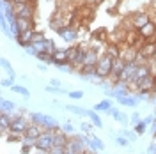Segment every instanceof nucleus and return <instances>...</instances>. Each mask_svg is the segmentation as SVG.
<instances>
[{
	"mask_svg": "<svg viewBox=\"0 0 156 154\" xmlns=\"http://www.w3.org/2000/svg\"><path fill=\"white\" fill-rule=\"evenodd\" d=\"M29 119L34 122V124L41 126L44 131H58V129H60L58 121H55L51 115H46V114H41V112H32V114H29Z\"/></svg>",
	"mask_w": 156,
	"mask_h": 154,
	"instance_id": "1",
	"label": "nucleus"
},
{
	"mask_svg": "<svg viewBox=\"0 0 156 154\" xmlns=\"http://www.w3.org/2000/svg\"><path fill=\"white\" fill-rule=\"evenodd\" d=\"M114 60L115 58L110 57L108 53H105V51L101 53V57H99V60H98V64H96V73H98V78L99 80H110Z\"/></svg>",
	"mask_w": 156,
	"mask_h": 154,
	"instance_id": "2",
	"label": "nucleus"
},
{
	"mask_svg": "<svg viewBox=\"0 0 156 154\" xmlns=\"http://www.w3.org/2000/svg\"><path fill=\"white\" fill-rule=\"evenodd\" d=\"M53 136L55 131H43V135L36 140V151L41 154H48L53 147Z\"/></svg>",
	"mask_w": 156,
	"mask_h": 154,
	"instance_id": "3",
	"label": "nucleus"
},
{
	"mask_svg": "<svg viewBox=\"0 0 156 154\" xmlns=\"http://www.w3.org/2000/svg\"><path fill=\"white\" fill-rule=\"evenodd\" d=\"M18 19H36V4H14Z\"/></svg>",
	"mask_w": 156,
	"mask_h": 154,
	"instance_id": "4",
	"label": "nucleus"
},
{
	"mask_svg": "<svg viewBox=\"0 0 156 154\" xmlns=\"http://www.w3.org/2000/svg\"><path fill=\"white\" fill-rule=\"evenodd\" d=\"M32 124V121L27 119L25 115H20L16 119H12L9 128V133H16V135H25V131L29 129V126Z\"/></svg>",
	"mask_w": 156,
	"mask_h": 154,
	"instance_id": "5",
	"label": "nucleus"
},
{
	"mask_svg": "<svg viewBox=\"0 0 156 154\" xmlns=\"http://www.w3.org/2000/svg\"><path fill=\"white\" fill-rule=\"evenodd\" d=\"M87 51H89V46H83V44H78V50L75 53V57L71 58V66L75 68V71H80L85 64V57H87Z\"/></svg>",
	"mask_w": 156,
	"mask_h": 154,
	"instance_id": "6",
	"label": "nucleus"
},
{
	"mask_svg": "<svg viewBox=\"0 0 156 154\" xmlns=\"http://www.w3.org/2000/svg\"><path fill=\"white\" fill-rule=\"evenodd\" d=\"M136 92H140V94H153L154 92V75H149V76L142 78L136 83Z\"/></svg>",
	"mask_w": 156,
	"mask_h": 154,
	"instance_id": "7",
	"label": "nucleus"
},
{
	"mask_svg": "<svg viewBox=\"0 0 156 154\" xmlns=\"http://www.w3.org/2000/svg\"><path fill=\"white\" fill-rule=\"evenodd\" d=\"M149 21H151L149 14H147V12H142V11H138V12H135V14L129 18V25H131V29L140 30L142 27H146Z\"/></svg>",
	"mask_w": 156,
	"mask_h": 154,
	"instance_id": "8",
	"label": "nucleus"
},
{
	"mask_svg": "<svg viewBox=\"0 0 156 154\" xmlns=\"http://www.w3.org/2000/svg\"><path fill=\"white\" fill-rule=\"evenodd\" d=\"M64 64H69V53H68V48H57L55 53H53V60H51V66L55 68H60Z\"/></svg>",
	"mask_w": 156,
	"mask_h": 154,
	"instance_id": "9",
	"label": "nucleus"
},
{
	"mask_svg": "<svg viewBox=\"0 0 156 154\" xmlns=\"http://www.w3.org/2000/svg\"><path fill=\"white\" fill-rule=\"evenodd\" d=\"M57 36H60L62 41H66L69 44H73L75 41L78 39V30L75 27H64V29L57 30Z\"/></svg>",
	"mask_w": 156,
	"mask_h": 154,
	"instance_id": "10",
	"label": "nucleus"
},
{
	"mask_svg": "<svg viewBox=\"0 0 156 154\" xmlns=\"http://www.w3.org/2000/svg\"><path fill=\"white\" fill-rule=\"evenodd\" d=\"M87 149L90 152H103L105 151V142L101 140V138H98L96 135H89L87 138Z\"/></svg>",
	"mask_w": 156,
	"mask_h": 154,
	"instance_id": "11",
	"label": "nucleus"
},
{
	"mask_svg": "<svg viewBox=\"0 0 156 154\" xmlns=\"http://www.w3.org/2000/svg\"><path fill=\"white\" fill-rule=\"evenodd\" d=\"M107 115L114 117V119H115L117 122H119V124L122 126V128H126V126L129 124V115H126L124 112H121V110H119V108H115V106H112V110L108 112Z\"/></svg>",
	"mask_w": 156,
	"mask_h": 154,
	"instance_id": "12",
	"label": "nucleus"
},
{
	"mask_svg": "<svg viewBox=\"0 0 156 154\" xmlns=\"http://www.w3.org/2000/svg\"><path fill=\"white\" fill-rule=\"evenodd\" d=\"M124 68H126V62L121 57L115 58V60H114V66H112V76H110V80H112V82L119 80L121 75H122V71H124Z\"/></svg>",
	"mask_w": 156,
	"mask_h": 154,
	"instance_id": "13",
	"label": "nucleus"
},
{
	"mask_svg": "<svg viewBox=\"0 0 156 154\" xmlns=\"http://www.w3.org/2000/svg\"><path fill=\"white\" fill-rule=\"evenodd\" d=\"M138 51H140L146 58H154V55H156V41H146V43L140 46Z\"/></svg>",
	"mask_w": 156,
	"mask_h": 154,
	"instance_id": "14",
	"label": "nucleus"
},
{
	"mask_svg": "<svg viewBox=\"0 0 156 154\" xmlns=\"http://www.w3.org/2000/svg\"><path fill=\"white\" fill-rule=\"evenodd\" d=\"M136 68H138V62H126V68H124V71H122V75H121V78L119 80H122V82H131V78H133V75H135Z\"/></svg>",
	"mask_w": 156,
	"mask_h": 154,
	"instance_id": "15",
	"label": "nucleus"
},
{
	"mask_svg": "<svg viewBox=\"0 0 156 154\" xmlns=\"http://www.w3.org/2000/svg\"><path fill=\"white\" fill-rule=\"evenodd\" d=\"M112 99H110V97H107V99H101V101H98L96 105H92V110H94V112H98V114H99V112H101V114H108V112H110V110H112Z\"/></svg>",
	"mask_w": 156,
	"mask_h": 154,
	"instance_id": "16",
	"label": "nucleus"
},
{
	"mask_svg": "<svg viewBox=\"0 0 156 154\" xmlns=\"http://www.w3.org/2000/svg\"><path fill=\"white\" fill-rule=\"evenodd\" d=\"M69 138H71V136H69L68 133H64L62 129L55 131V136H53V147H66L68 142H69Z\"/></svg>",
	"mask_w": 156,
	"mask_h": 154,
	"instance_id": "17",
	"label": "nucleus"
},
{
	"mask_svg": "<svg viewBox=\"0 0 156 154\" xmlns=\"http://www.w3.org/2000/svg\"><path fill=\"white\" fill-rule=\"evenodd\" d=\"M43 131H44V129H43V128H41V126H37V124H34V122H32V124L29 126V129H27V131H25V138H30V140H37L39 136L43 135Z\"/></svg>",
	"mask_w": 156,
	"mask_h": 154,
	"instance_id": "18",
	"label": "nucleus"
},
{
	"mask_svg": "<svg viewBox=\"0 0 156 154\" xmlns=\"http://www.w3.org/2000/svg\"><path fill=\"white\" fill-rule=\"evenodd\" d=\"M18 110V105L14 103V101H9V99H5V97H2L0 99V112H5V114H12V112H16Z\"/></svg>",
	"mask_w": 156,
	"mask_h": 154,
	"instance_id": "19",
	"label": "nucleus"
},
{
	"mask_svg": "<svg viewBox=\"0 0 156 154\" xmlns=\"http://www.w3.org/2000/svg\"><path fill=\"white\" fill-rule=\"evenodd\" d=\"M117 103L121 106H131V108H135L138 105V99H136L135 94H129V96H122V97H117L115 99Z\"/></svg>",
	"mask_w": 156,
	"mask_h": 154,
	"instance_id": "20",
	"label": "nucleus"
},
{
	"mask_svg": "<svg viewBox=\"0 0 156 154\" xmlns=\"http://www.w3.org/2000/svg\"><path fill=\"white\" fill-rule=\"evenodd\" d=\"M18 29L20 34L29 32V30H36V21L34 19H18Z\"/></svg>",
	"mask_w": 156,
	"mask_h": 154,
	"instance_id": "21",
	"label": "nucleus"
},
{
	"mask_svg": "<svg viewBox=\"0 0 156 154\" xmlns=\"http://www.w3.org/2000/svg\"><path fill=\"white\" fill-rule=\"evenodd\" d=\"M87 117L92 121L94 128H98V129H101V128H103V121H101V117L98 115V112H94L92 108H90V110H87Z\"/></svg>",
	"mask_w": 156,
	"mask_h": 154,
	"instance_id": "22",
	"label": "nucleus"
},
{
	"mask_svg": "<svg viewBox=\"0 0 156 154\" xmlns=\"http://www.w3.org/2000/svg\"><path fill=\"white\" fill-rule=\"evenodd\" d=\"M119 135L126 136V138L129 140V142H131V144H135L136 140H138V135L135 133V129H128V128H122V129L119 131Z\"/></svg>",
	"mask_w": 156,
	"mask_h": 154,
	"instance_id": "23",
	"label": "nucleus"
},
{
	"mask_svg": "<svg viewBox=\"0 0 156 154\" xmlns=\"http://www.w3.org/2000/svg\"><path fill=\"white\" fill-rule=\"evenodd\" d=\"M55 50H57L55 41H53V39H48V37L44 39V43H43V51H44V53H50V55H53Z\"/></svg>",
	"mask_w": 156,
	"mask_h": 154,
	"instance_id": "24",
	"label": "nucleus"
},
{
	"mask_svg": "<svg viewBox=\"0 0 156 154\" xmlns=\"http://www.w3.org/2000/svg\"><path fill=\"white\" fill-rule=\"evenodd\" d=\"M105 53H108L110 57H114V58H119V57H121V50H119V46H117V43L108 44L107 50H105Z\"/></svg>",
	"mask_w": 156,
	"mask_h": 154,
	"instance_id": "25",
	"label": "nucleus"
},
{
	"mask_svg": "<svg viewBox=\"0 0 156 154\" xmlns=\"http://www.w3.org/2000/svg\"><path fill=\"white\" fill-rule=\"evenodd\" d=\"M11 90H12V92H16V94H20V96L27 97V99L30 97V90L27 89V87H23V85H16V83H14V85L11 87Z\"/></svg>",
	"mask_w": 156,
	"mask_h": 154,
	"instance_id": "26",
	"label": "nucleus"
},
{
	"mask_svg": "<svg viewBox=\"0 0 156 154\" xmlns=\"http://www.w3.org/2000/svg\"><path fill=\"white\" fill-rule=\"evenodd\" d=\"M68 112H71V114H75V115H82V117H87V110L85 108H80V106H75V105H68L64 106Z\"/></svg>",
	"mask_w": 156,
	"mask_h": 154,
	"instance_id": "27",
	"label": "nucleus"
},
{
	"mask_svg": "<svg viewBox=\"0 0 156 154\" xmlns=\"http://www.w3.org/2000/svg\"><path fill=\"white\" fill-rule=\"evenodd\" d=\"M44 92H48V94H55V96L68 94V90H64L62 87H55V85H46V87H44Z\"/></svg>",
	"mask_w": 156,
	"mask_h": 154,
	"instance_id": "28",
	"label": "nucleus"
},
{
	"mask_svg": "<svg viewBox=\"0 0 156 154\" xmlns=\"http://www.w3.org/2000/svg\"><path fill=\"white\" fill-rule=\"evenodd\" d=\"M36 58H37L39 62H43V64H51V60H53V55H50V53H44V51H39Z\"/></svg>",
	"mask_w": 156,
	"mask_h": 154,
	"instance_id": "29",
	"label": "nucleus"
},
{
	"mask_svg": "<svg viewBox=\"0 0 156 154\" xmlns=\"http://www.w3.org/2000/svg\"><path fill=\"white\" fill-rule=\"evenodd\" d=\"M115 144L119 145V147H124V149H129V147H131V142L128 140L126 136H122V135H117Z\"/></svg>",
	"mask_w": 156,
	"mask_h": 154,
	"instance_id": "30",
	"label": "nucleus"
},
{
	"mask_svg": "<svg viewBox=\"0 0 156 154\" xmlns=\"http://www.w3.org/2000/svg\"><path fill=\"white\" fill-rule=\"evenodd\" d=\"M60 129L64 131V133H68V135H76V129H75V126L71 124V122H62L60 124Z\"/></svg>",
	"mask_w": 156,
	"mask_h": 154,
	"instance_id": "31",
	"label": "nucleus"
},
{
	"mask_svg": "<svg viewBox=\"0 0 156 154\" xmlns=\"http://www.w3.org/2000/svg\"><path fill=\"white\" fill-rule=\"evenodd\" d=\"M147 128H149V126H147L146 122H144V121H140V122H138V124H136V126H133V129H135V133H136V135H138V136L146 135Z\"/></svg>",
	"mask_w": 156,
	"mask_h": 154,
	"instance_id": "32",
	"label": "nucleus"
},
{
	"mask_svg": "<svg viewBox=\"0 0 156 154\" xmlns=\"http://www.w3.org/2000/svg\"><path fill=\"white\" fill-rule=\"evenodd\" d=\"M92 122H85V121H82V124H80V129H82V133H85V135H90V131H92Z\"/></svg>",
	"mask_w": 156,
	"mask_h": 154,
	"instance_id": "33",
	"label": "nucleus"
},
{
	"mask_svg": "<svg viewBox=\"0 0 156 154\" xmlns=\"http://www.w3.org/2000/svg\"><path fill=\"white\" fill-rule=\"evenodd\" d=\"M140 121H142V117H140V114H138V112H133V114L129 115V124H131V126H136Z\"/></svg>",
	"mask_w": 156,
	"mask_h": 154,
	"instance_id": "34",
	"label": "nucleus"
},
{
	"mask_svg": "<svg viewBox=\"0 0 156 154\" xmlns=\"http://www.w3.org/2000/svg\"><path fill=\"white\" fill-rule=\"evenodd\" d=\"M68 96L71 97V99L78 101V99H83V92H82V90H73V92H68Z\"/></svg>",
	"mask_w": 156,
	"mask_h": 154,
	"instance_id": "35",
	"label": "nucleus"
},
{
	"mask_svg": "<svg viewBox=\"0 0 156 154\" xmlns=\"http://www.w3.org/2000/svg\"><path fill=\"white\" fill-rule=\"evenodd\" d=\"M7 142H23V135H16V133H9V136H7Z\"/></svg>",
	"mask_w": 156,
	"mask_h": 154,
	"instance_id": "36",
	"label": "nucleus"
},
{
	"mask_svg": "<svg viewBox=\"0 0 156 154\" xmlns=\"http://www.w3.org/2000/svg\"><path fill=\"white\" fill-rule=\"evenodd\" d=\"M58 71H60V73H66V75H71V73L75 71V68H73L71 64H64V66L58 68Z\"/></svg>",
	"mask_w": 156,
	"mask_h": 154,
	"instance_id": "37",
	"label": "nucleus"
},
{
	"mask_svg": "<svg viewBox=\"0 0 156 154\" xmlns=\"http://www.w3.org/2000/svg\"><path fill=\"white\" fill-rule=\"evenodd\" d=\"M0 66H2V69H4V71H11V64H9V60H7V58L5 57H2L0 58Z\"/></svg>",
	"mask_w": 156,
	"mask_h": 154,
	"instance_id": "38",
	"label": "nucleus"
},
{
	"mask_svg": "<svg viewBox=\"0 0 156 154\" xmlns=\"http://www.w3.org/2000/svg\"><path fill=\"white\" fill-rule=\"evenodd\" d=\"M25 51H27V55H30V57H37V50L34 48V46H32V44H29V46H27V48H25Z\"/></svg>",
	"mask_w": 156,
	"mask_h": 154,
	"instance_id": "39",
	"label": "nucleus"
},
{
	"mask_svg": "<svg viewBox=\"0 0 156 154\" xmlns=\"http://www.w3.org/2000/svg\"><path fill=\"white\" fill-rule=\"evenodd\" d=\"M142 121H144L147 126H151V124H153V122L156 121V115H154V114H149V115H146L144 119H142Z\"/></svg>",
	"mask_w": 156,
	"mask_h": 154,
	"instance_id": "40",
	"label": "nucleus"
},
{
	"mask_svg": "<svg viewBox=\"0 0 156 154\" xmlns=\"http://www.w3.org/2000/svg\"><path fill=\"white\" fill-rule=\"evenodd\" d=\"M48 154H66V147H51Z\"/></svg>",
	"mask_w": 156,
	"mask_h": 154,
	"instance_id": "41",
	"label": "nucleus"
},
{
	"mask_svg": "<svg viewBox=\"0 0 156 154\" xmlns=\"http://www.w3.org/2000/svg\"><path fill=\"white\" fill-rule=\"evenodd\" d=\"M0 85L2 87H12L14 85V80H12V78H4V80L0 82Z\"/></svg>",
	"mask_w": 156,
	"mask_h": 154,
	"instance_id": "42",
	"label": "nucleus"
},
{
	"mask_svg": "<svg viewBox=\"0 0 156 154\" xmlns=\"http://www.w3.org/2000/svg\"><path fill=\"white\" fill-rule=\"evenodd\" d=\"M146 154H156V142H154V140L147 145V152Z\"/></svg>",
	"mask_w": 156,
	"mask_h": 154,
	"instance_id": "43",
	"label": "nucleus"
},
{
	"mask_svg": "<svg viewBox=\"0 0 156 154\" xmlns=\"http://www.w3.org/2000/svg\"><path fill=\"white\" fill-rule=\"evenodd\" d=\"M44 34H43V32H39V30H36V34H34V41H32V43H36V41H44Z\"/></svg>",
	"mask_w": 156,
	"mask_h": 154,
	"instance_id": "44",
	"label": "nucleus"
},
{
	"mask_svg": "<svg viewBox=\"0 0 156 154\" xmlns=\"http://www.w3.org/2000/svg\"><path fill=\"white\" fill-rule=\"evenodd\" d=\"M34 147H29V145H21V154H29Z\"/></svg>",
	"mask_w": 156,
	"mask_h": 154,
	"instance_id": "45",
	"label": "nucleus"
},
{
	"mask_svg": "<svg viewBox=\"0 0 156 154\" xmlns=\"http://www.w3.org/2000/svg\"><path fill=\"white\" fill-rule=\"evenodd\" d=\"M37 69L41 71V73H44V71H48V66H46V64H43V62H39V64H37Z\"/></svg>",
	"mask_w": 156,
	"mask_h": 154,
	"instance_id": "46",
	"label": "nucleus"
},
{
	"mask_svg": "<svg viewBox=\"0 0 156 154\" xmlns=\"http://www.w3.org/2000/svg\"><path fill=\"white\" fill-rule=\"evenodd\" d=\"M14 4H27V2H30V4H37V0H12Z\"/></svg>",
	"mask_w": 156,
	"mask_h": 154,
	"instance_id": "47",
	"label": "nucleus"
},
{
	"mask_svg": "<svg viewBox=\"0 0 156 154\" xmlns=\"http://www.w3.org/2000/svg\"><path fill=\"white\" fill-rule=\"evenodd\" d=\"M50 85H55V87H62V83H60V80H57V78H51V82H50Z\"/></svg>",
	"mask_w": 156,
	"mask_h": 154,
	"instance_id": "48",
	"label": "nucleus"
},
{
	"mask_svg": "<svg viewBox=\"0 0 156 154\" xmlns=\"http://www.w3.org/2000/svg\"><path fill=\"white\" fill-rule=\"evenodd\" d=\"M149 103H153V105L156 106V92H153V94H151V101H149Z\"/></svg>",
	"mask_w": 156,
	"mask_h": 154,
	"instance_id": "49",
	"label": "nucleus"
},
{
	"mask_svg": "<svg viewBox=\"0 0 156 154\" xmlns=\"http://www.w3.org/2000/svg\"><path fill=\"white\" fill-rule=\"evenodd\" d=\"M151 131H153V135L156 136V121L153 122V124H151Z\"/></svg>",
	"mask_w": 156,
	"mask_h": 154,
	"instance_id": "50",
	"label": "nucleus"
},
{
	"mask_svg": "<svg viewBox=\"0 0 156 154\" xmlns=\"http://www.w3.org/2000/svg\"><path fill=\"white\" fill-rule=\"evenodd\" d=\"M154 92H156V75H154Z\"/></svg>",
	"mask_w": 156,
	"mask_h": 154,
	"instance_id": "51",
	"label": "nucleus"
},
{
	"mask_svg": "<svg viewBox=\"0 0 156 154\" xmlns=\"http://www.w3.org/2000/svg\"><path fill=\"white\" fill-rule=\"evenodd\" d=\"M154 115H156V106H154Z\"/></svg>",
	"mask_w": 156,
	"mask_h": 154,
	"instance_id": "52",
	"label": "nucleus"
},
{
	"mask_svg": "<svg viewBox=\"0 0 156 154\" xmlns=\"http://www.w3.org/2000/svg\"><path fill=\"white\" fill-rule=\"evenodd\" d=\"M92 154H101V152H92Z\"/></svg>",
	"mask_w": 156,
	"mask_h": 154,
	"instance_id": "53",
	"label": "nucleus"
}]
</instances>
